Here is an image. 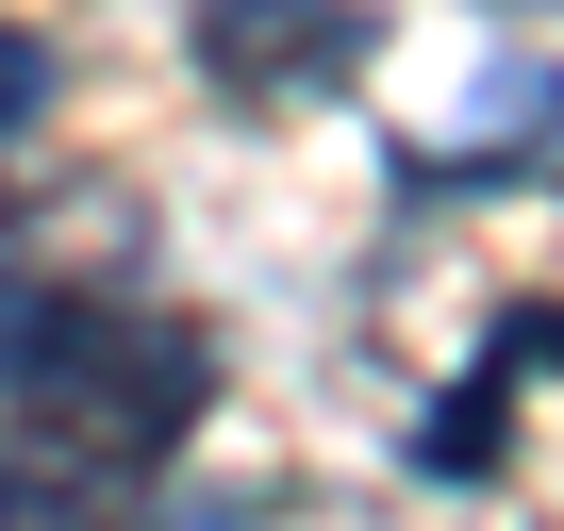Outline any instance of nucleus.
Segmentation results:
<instances>
[{
    "label": "nucleus",
    "mask_w": 564,
    "mask_h": 531,
    "mask_svg": "<svg viewBox=\"0 0 564 531\" xmlns=\"http://www.w3.org/2000/svg\"><path fill=\"white\" fill-rule=\"evenodd\" d=\"M216 415V333L133 266H0V531H150Z\"/></svg>",
    "instance_id": "f257e3e1"
},
{
    "label": "nucleus",
    "mask_w": 564,
    "mask_h": 531,
    "mask_svg": "<svg viewBox=\"0 0 564 531\" xmlns=\"http://www.w3.org/2000/svg\"><path fill=\"white\" fill-rule=\"evenodd\" d=\"M183 51H199V84L232 117H282V100H349L366 51H382V18L366 0H199Z\"/></svg>",
    "instance_id": "f03ea898"
},
{
    "label": "nucleus",
    "mask_w": 564,
    "mask_h": 531,
    "mask_svg": "<svg viewBox=\"0 0 564 531\" xmlns=\"http://www.w3.org/2000/svg\"><path fill=\"white\" fill-rule=\"evenodd\" d=\"M531 366H564V316H498L481 366L415 415V465H432V481H498V448H514V382H531Z\"/></svg>",
    "instance_id": "7ed1b4c3"
},
{
    "label": "nucleus",
    "mask_w": 564,
    "mask_h": 531,
    "mask_svg": "<svg viewBox=\"0 0 564 531\" xmlns=\"http://www.w3.org/2000/svg\"><path fill=\"white\" fill-rule=\"evenodd\" d=\"M51 100H67L51 34H18V18H0V150H18V133H51Z\"/></svg>",
    "instance_id": "20e7f679"
},
{
    "label": "nucleus",
    "mask_w": 564,
    "mask_h": 531,
    "mask_svg": "<svg viewBox=\"0 0 564 531\" xmlns=\"http://www.w3.org/2000/svg\"><path fill=\"white\" fill-rule=\"evenodd\" d=\"M150 531H265L249 498H183V514H150Z\"/></svg>",
    "instance_id": "39448f33"
}]
</instances>
